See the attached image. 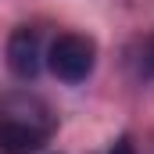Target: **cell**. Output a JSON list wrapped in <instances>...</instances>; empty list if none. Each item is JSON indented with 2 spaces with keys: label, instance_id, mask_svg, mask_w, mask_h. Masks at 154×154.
<instances>
[{
  "label": "cell",
  "instance_id": "cell-3",
  "mask_svg": "<svg viewBox=\"0 0 154 154\" xmlns=\"http://www.w3.org/2000/svg\"><path fill=\"white\" fill-rule=\"evenodd\" d=\"M7 68L18 79H36L43 68V50H39V32L22 25L7 39Z\"/></svg>",
  "mask_w": 154,
  "mask_h": 154
},
{
  "label": "cell",
  "instance_id": "cell-5",
  "mask_svg": "<svg viewBox=\"0 0 154 154\" xmlns=\"http://www.w3.org/2000/svg\"><path fill=\"white\" fill-rule=\"evenodd\" d=\"M147 65L154 68V39H151V47H147Z\"/></svg>",
  "mask_w": 154,
  "mask_h": 154
},
{
  "label": "cell",
  "instance_id": "cell-1",
  "mask_svg": "<svg viewBox=\"0 0 154 154\" xmlns=\"http://www.w3.org/2000/svg\"><path fill=\"white\" fill-rule=\"evenodd\" d=\"M54 133L50 108L32 93H7L0 100V154H36Z\"/></svg>",
  "mask_w": 154,
  "mask_h": 154
},
{
  "label": "cell",
  "instance_id": "cell-2",
  "mask_svg": "<svg viewBox=\"0 0 154 154\" xmlns=\"http://www.w3.org/2000/svg\"><path fill=\"white\" fill-rule=\"evenodd\" d=\"M93 61H97V47L90 36H79V32H65L50 43V54H47V65L50 72L61 79V82H82V79L93 72Z\"/></svg>",
  "mask_w": 154,
  "mask_h": 154
},
{
  "label": "cell",
  "instance_id": "cell-4",
  "mask_svg": "<svg viewBox=\"0 0 154 154\" xmlns=\"http://www.w3.org/2000/svg\"><path fill=\"white\" fill-rule=\"evenodd\" d=\"M108 154H136V151H133V143H129V140H118V143H115Z\"/></svg>",
  "mask_w": 154,
  "mask_h": 154
}]
</instances>
